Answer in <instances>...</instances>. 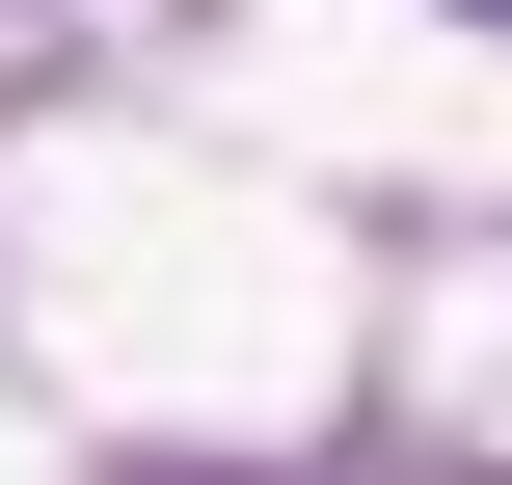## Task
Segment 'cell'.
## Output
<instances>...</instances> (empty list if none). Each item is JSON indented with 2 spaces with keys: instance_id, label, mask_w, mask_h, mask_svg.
Returning <instances> with one entry per match:
<instances>
[{
  "instance_id": "1",
  "label": "cell",
  "mask_w": 512,
  "mask_h": 485,
  "mask_svg": "<svg viewBox=\"0 0 512 485\" xmlns=\"http://www.w3.org/2000/svg\"><path fill=\"white\" fill-rule=\"evenodd\" d=\"M486 27H512V0H486Z\"/></svg>"
}]
</instances>
